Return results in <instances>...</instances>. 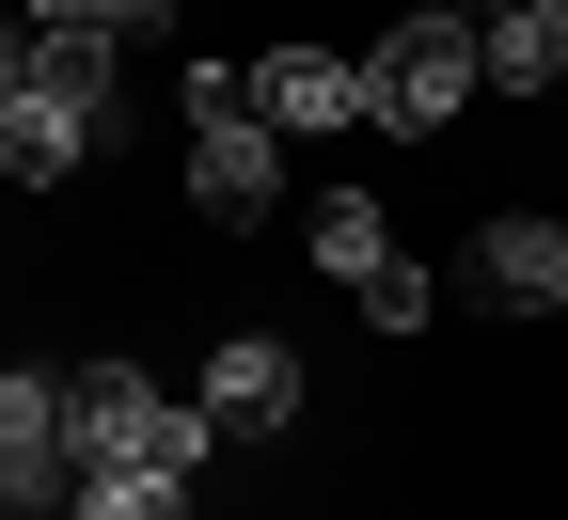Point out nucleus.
Masks as SVG:
<instances>
[{"instance_id": "obj_1", "label": "nucleus", "mask_w": 568, "mask_h": 520, "mask_svg": "<svg viewBox=\"0 0 568 520\" xmlns=\"http://www.w3.org/2000/svg\"><path fill=\"white\" fill-rule=\"evenodd\" d=\"M63 410H80V473H174L190 489L205 458H222V426H205L190 395H159L126 347H95L80 379H63Z\"/></svg>"}, {"instance_id": "obj_2", "label": "nucleus", "mask_w": 568, "mask_h": 520, "mask_svg": "<svg viewBox=\"0 0 568 520\" xmlns=\"http://www.w3.org/2000/svg\"><path fill=\"white\" fill-rule=\"evenodd\" d=\"M174 95H190V205H205V221H268V205H284V126L253 111V63L205 48Z\"/></svg>"}, {"instance_id": "obj_3", "label": "nucleus", "mask_w": 568, "mask_h": 520, "mask_svg": "<svg viewBox=\"0 0 568 520\" xmlns=\"http://www.w3.org/2000/svg\"><path fill=\"white\" fill-rule=\"evenodd\" d=\"M364 95H379V126L395 142H426V126H458L489 80H474V17H443V0H426V17H395L379 48H364Z\"/></svg>"}, {"instance_id": "obj_4", "label": "nucleus", "mask_w": 568, "mask_h": 520, "mask_svg": "<svg viewBox=\"0 0 568 520\" xmlns=\"http://www.w3.org/2000/svg\"><path fill=\"white\" fill-rule=\"evenodd\" d=\"M301 347H284V332H222V347H205V379H190V410L205 426H222V441H284V426H301Z\"/></svg>"}, {"instance_id": "obj_5", "label": "nucleus", "mask_w": 568, "mask_h": 520, "mask_svg": "<svg viewBox=\"0 0 568 520\" xmlns=\"http://www.w3.org/2000/svg\"><path fill=\"white\" fill-rule=\"evenodd\" d=\"M80 489V410L48 363H0V504H63Z\"/></svg>"}, {"instance_id": "obj_6", "label": "nucleus", "mask_w": 568, "mask_h": 520, "mask_svg": "<svg viewBox=\"0 0 568 520\" xmlns=\"http://www.w3.org/2000/svg\"><path fill=\"white\" fill-rule=\"evenodd\" d=\"M458 268H474V300L552 316V300H568V221H537V205H489L474 237H458Z\"/></svg>"}, {"instance_id": "obj_7", "label": "nucleus", "mask_w": 568, "mask_h": 520, "mask_svg": "<svg viewBox=\"0 0 568 520\" xmlns=\"http://www.w3.org/2000/svg\"><path fill=\"white\" fill-rule=\"evenodd\" d=\"M253 111H268L284 142H332V126H379V95H364V63H347V48H253Z\"/></svg>"}, {"instance_id": "obj_8", "label": "nucleus", "mask_w": 568, "mask_h": 520, "mask_svg": "<svg viewBox=\"0 0 568 520\" xmlns=\"http://www.w3.org/2000/svg\"><path fill=\"white\" fill-rule=\"evenodd\" d=\"M474 80L489 95H568V32L537 17V0H521V17H474Z\"/></svg>"}, {"instance_id": "obj_9", "label": "nucleus", "mask_w": 568, "mask_h": 520, "mask_svg": "<svg viewBox=\"0 0 568 520\" xmlns=\"http://www.w3.org/2000/svg\"><path fill=\"white\" fill-rule=\"evenodd\" d=\"M17 95H48V111H80V126H111V32H32V63H17Z\"/></svg>"}, {"instance_id": "obj_10", "label": "nucleus", "mask_w": 568, "mask_h": 520, "mask_svg": "<svg viewBox=\"0 0 568 520\" xmlns=\"http://www.w3.org/2000/svg\"><path fill=\"white\" fill-rule=\"evenodd\" d=\"M0 142H17V174H32V190H63V174H95V159H111V126L48 111V95H0Z\"/></svg>"}, {"instance_id": "obj_11", "label": "nucleus", "mask_w": 568, "mask_h": 520, "mask_svg": "<svg viewBox=\"0 0 568 520\" xmlns=\"http://www.w3.org/2000/svg\"><path fill=\"white\" fill-rule=\"evenodd\" d=\"M301 253H316L332 284H379V268H395V205H379V190H332V205L301 221Z\"/></svg>"}, {"instance_id": "obj_12", "label": "nucleus", "mask_w": 568, "mask_h": 520, "mask_svg": "<svg viewBox=\"0 0 568 520\" xmlns=\"http://www.w3.org/2000/svg\"><path fill=\"white\" fill-rule=\"evenodd\" d=\"M63 520H190V489H174V473H80Z\"/></svg>"}, {"instance_id": "obj_13", "label": "nucleus", "mask_w": 568, "mask_h": 520, "mask_svg": "<svg viewBox=\"0 0 568 520\" xmlns=\"http://www.w3.org/2000/svg\"><path fill=\"white\" fill-rule=\"evenodd\" d=\"M347 300H364V316H379V332H426V268H410V253H395V268H379V284H347Z\"/></svg>"}, {"instance_id": "obj_14", "label": "nucleus", "mask_w": 568, "mask_h": 520, "mask_svg": "<svg viewBox=\"0 0 568 520\" xmlns=\"http://www.w3.org/2000/svg\"><path fill=\"white\" fill-rule=\"evenodd\" d=\"M17 63H32V17H17V0H0V95H17Z\"/></svg>"}, {"instance_id": "obj_15", "label": "nucleus", "mask_w": 568, "mask_h": 520, "mask_svg": "<svg viewBox=\"0 0 568 520\" xmlns=\"http://www.w3.org/2000/svg\"><path fill=\"white\" fill-rule=\"evenodd\" d=\"M111 32H174V0H111Z\"/></svg>"}, {"instance_id": "obj_16", "label": "nucleus", "mask_w": 568, "mask_h": 520, "mask_svg": "<svg viewBox=\"0 0 568 520\" xmlns=\"http://www.w3.org/2000/svg\"><path fill=\"white\" fill-rule=\"evenodd\" d=\"M537 17H552V32H568V0H537Z\"/></svg>"}, {"instance_id": "obj_17", "label": "nucleus", "mask_w": 568, "mask_h": 520, "mask_svg": "<svg viewBox=\"0 0 568 520\" xmlns=\"http://www.w3.org/2000/svg\"><path fill=\"white\" fill-rule=\"evenodd\" d=\"M0 174H17V142H0Z\"/></svg>"}]
</instances>
